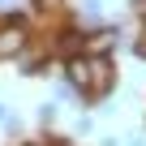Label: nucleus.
I'll return each mask as SVG.
<instances>
[{
    "mask_svg": "<svg viewBox=\"0 0 146 146\" xmlns=\"http://www.w3.org/2000/svg\"><path fill=\"white\" fill-rule=\"evenodd\" d=\"M26 43H30V35H26V26L13 17L9 26H0V60H13V56H22L26 52Z\"/></svg>",
    "mask_w": 146,
    "mask_h": 146,
    "instance_id": "f257e3e1",
    "label": "nucleus"
},
{
    "mask_svg": "<svg viewBox=\"0 0 146 146\" xmlns=\"http://www.w3.org/2000/svg\"><path fill=\"white\" fill-rule=\"evenodd\" d=\"M64 82H69L73 90L90 95V82H95V73H90V56H73V60L64 64Z\"/></svg>",
    "mask_w": 146,
    "mask_h": 146,
    "instance_id": "f03ea898",
    "label": "nucleus"
},
{
    "mask_svg": "<svg viewBox=\"0 0 146 146\" xmlns=\"http://www.w3.org/2000/svg\"><path fill=\"white\" fill-rule=\"evenodd\" d=\"M116 47V30H99V35H86V56H108Z\"/></svg>",
    "mask_w": 146,
    "mask_h": 146,
    "instance_id": "7ed1b4c3",
    "label": "nucleus"
},
{
    "mask_svg": "<svg viewBox=\"0 0 146 146\" xmlns=\"http://www.w3.org/2000/svg\"><path fill=\"white\" fill-rule=\"evenodd\" d=\"M78 13L90 17V22H99V0H78Z\"/></svg>",
    "mask_w": 146,
    "mask_h": 146,
    "instance_id": "20e7f679",
    "label": "nucleus"
},
{
    "mask_svg": "<svg viewBox=\"0 0 146 146\" xmlns=\"http://www.w3.org/2000/svg\"><path fill=\"white\" fill-rule=\"evenodd\" d=\"M35 5H39V9H56V5H60V0H35Z\"/></svg>",
    "mask_w": 146,
    "mask_h": 146,
    "instance_id": "39448f33",
    "label": "nucleus"
},
{
    "mask_svg": "<svg viewBox=\"0 0 146 146\" xmlns=\"http://www.w3.org/2000/svg\"><path fill=\"white\" fill-rule=\"evenodd\" d=\"M0 120H9V112H5V103H0Z\"/></svg>",
    "mask_w": 146,
    "mask_h": 146,
    "instance_id": "423d86ee",
    "label": "nucleus"
},
{
    "mask_svg": "<svg viewBox=\"0 0 146 146\" xmlns=\"http://www.w3.org/2000/svg\"><path fill=\"white\" fill-rule=\"evenodd\" d=\"M137 56H146V43H137Z\"/></svg>",
    "mask_w": 146,
    "mask_h": 146,
    "instance_id": "0eeeda50",
    "label": "nucleus"
},
{
    "mask_svg": "<svg viewBox=\"0 0 146 146\" xmlns=\"http://www.w3.org/2000/svg\"><path fill=\"white\" fill-rule=\"evenodd\" d=\"M0 9H9V0H0Z\"/></svg>",
    "mask_w": 146,
    "mask_h": 146,
    "instance_id": "6e6552de",
    "label": "nucleus"
},
{
    "mask_svg": "<svg viewBox=\"0 0 146 146\" xmlns=\"http://www.w3.org/2000/svg\"><path fill=\"white\" fill-rule=\"evenodd\" d=\"M129 146H146V142H129Z\"/></svg>",
    "mask_w": 146,
    "mask_h": 146,
    "instance_id": "1a4fd4ad",
    "label": "nucleus"
},
{
    "mask_svg": "<svg viewBox=\"0 0 146 146\" xmlns=\"http://www.w3.org/2000/svg\"><path fill=\"white\" fill-rule=\"evenodd\" d=\"M142 30H146V17H142Z\"/></svg>",
    "mask_w": 146,
    "mask_h": 146,
    "instance_id": "9d476101",
    "label": "nucleus"
}]
</instances>
